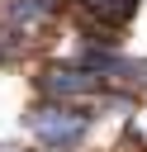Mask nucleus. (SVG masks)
I'll return each instance as SVG.
<instances>
[{
  "instance_id": "f03ea898",
  "label": "nucleus",
  "mask_w": 147,
  "mask_h": 152,
  "mask_svg": "<svg viewBox=\"0 0 147 152\" xmlns=\"http://www.w3.org/2000/svg\"><path fill=\"white\" fill-rule=\"evenodd\" d=\"M43 90L52 100H90L100 90V76L85 66H47L43 71Z\"/></svg>"
},
{
  "instance_id": "20e7f679",
  "label": "nucleus",
  "mask_w": 147,
  "mask_h": 152,
  "mask_svg": "<svg viewBox=\"0 0 147 152\" xmlns=\"http://www.w3.org/2000/svg\"><path fill=\"white\" fill-rule=\"evenodd\" d=\"M90 14H100L104 24H123V19H133V10H138V0H81Z\"/></svg>"
},
{
  "instance_id": "7ed1b4c3",
  "label": "nucleus",
  "mask_w": 147,
  "mask_h": 152,
  "mask_svg": "<svg viewBox=\"0 0 147 152\" xmlns=\"http://www.w3.org/2000/svg\"><path fill=\"white\" fill-rule=\"evenodd\" d=\"M57 14V0H9V24L14 28H38Z\"/></svg>"
},
{
  "instance_id": "f257e3e1",
  "label": "nucleus",
  "mask_w": 147,
  "mask_h": 152,
  "mask_svg": "<svg viewBox=\"0 0 147 152\" xmlns=\"http://www.w3.org/2000/svg\"><path fill=\"white\" fill-rule=\"evenodd\" d=\"M28 124H33V133H38V142L47 147V152H71V147H81L85 142V133H90V114H81V109H71V104H38L33 114H28Z\"/></svg>"
},
{
  "instance_id": "39448f33",
  "label": "nucleus",
  "mask_w": 147,
  "mask_h": 152,
  "mask_svg": "<svg viewBox=\"0 0 147 152\" xmlns=\"http://www.w3.org/2000/svg\"><path fill=\"white\" fill-rule=\"evenodd\" d=\"M0 152H14V147H5V142H0Z\"/></svg>"
}]
</instances>
